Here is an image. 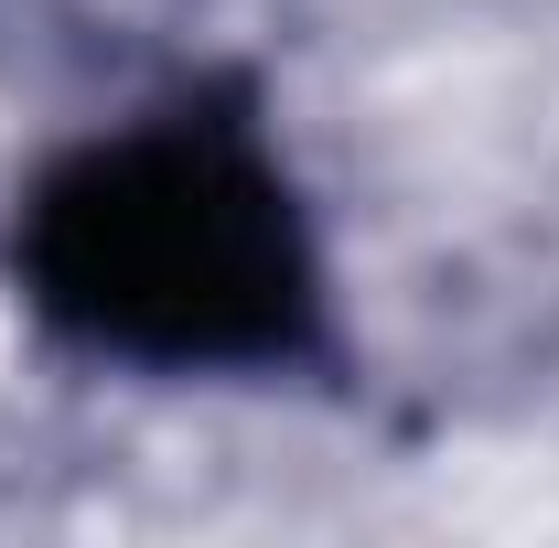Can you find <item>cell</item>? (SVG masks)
I'll list each match as a JSON object with an SVG mask.
<instances>
[{
    "instance_id": "6da1fadb",
    "label": "cell",
    "mask_w": 559,
    "mask_h": 548,
    "mask_svg": "<svg viewBox=\"0 0 559 548\" xmlns=\"http://www.w3.org/2000/svg\"><path fill=\"white\" fill-rule=\"evenodd\" d=\"M11 290L66 355L140 377H290L334 355V279L237 75L55 151L11 215Z\"/></svg>"
}]
</instances>
